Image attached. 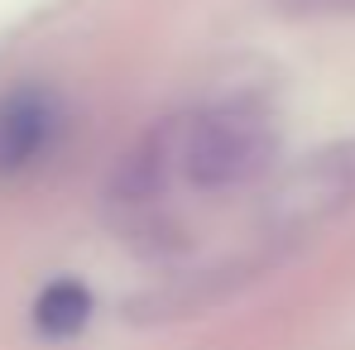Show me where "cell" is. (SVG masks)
I'll return each instance as SVG.
<instances>
[{"mask_svg": "<svg viewBox=\"0 0 355 350\" xmlns=\"http://www.w3.org/2000/svg\"><path fill=\"white\" fill-rule=\"evenodd\" d=\"M279 130L259 96H226L178 125V168L202 192L245 187L274 164Z\"/></svg>", "mask_w": 355, "mask_h": 350, "instance_id": "1", "label": "cell"}, {"mask_svg": "<svg viewBox=\"0 0 355 350\" xmlns=\"http://www.w3.org/2000/svg\"><path fill=\"white\" fill-rule=\"evenodd\" d=\"M351 197H355V144H341V149L317 154L312 164H302L284 177L269 211L284 231H302V226H317L322 216L341 211Z\"/></svg>", "mask_w": 355, "mask_h": 350, "instance_id": "2", "label": "cell"}, {"mask_svg": "<svg viewBox=\"0 0 355 350\" xmlns=\"http://www.w3.org/2000/svg\"><path fill=\"white\" fill-rule=\"evenodd\" d=\"M58 125L62 116H58L53 91H39V87L10 91L0 101V173H19L39 154H49Z\"/></svg>", "mask_w": 355, "mask_h": 350, "instance_id": "3", "label": "cell"}, {"mask_svg": "<svg viewBox=\"0 0 355 350\" xmlns=\"http://www.w3.org/2000/svg\"><path fill=\"white\" fill-rule=\"evenodd\" d=\"M92 322V292L77 279H53L34 302V326L44 336H77Z\"/></svg>", "mask_w": 355, "mask_h": 350, "instance_id": "4", "label": "cell"}, {"mask_svg": "<svg viewBox=\"0 0 355 350\" xmlns=\"http://www.w3.org/2000/svg\"><path fill=\"white\" fill-rule=\"evenodd\" d=\"M284 15H355V0H279Z\"/></svg>", "mask_w": 355, "mask_h": 350, "instance_id": "5", "label": "cell"}]
</instances>
